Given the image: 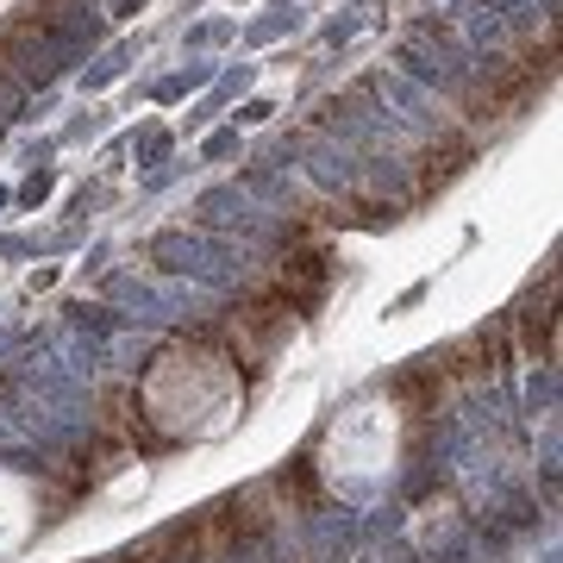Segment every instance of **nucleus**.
I'll list each match as a JSON object with an SVG mask.
<instances>
[{"mask_svg": "<svg viewBox=\"0 0 563 563\" xmlns=\"http://www.w3.org/2000/svg\"><path fill=\"white\" fill-rule=\"evenodd\" d=\"M139 407L144 420L157 426L163 439L181 444H207L225 439L244 413V376L239 363L201 344H169L139 383Z\"/></svg>", "mask_w": 563, "mask_h": 563, "instance_id": "nucleus-1", "label": "nucleus"}, {"mask_svg": "<svg viewBox=\"0 0 563 563\" xmlns=\"http://www.w3.org/2000/svg\"><path fill=\"white\" fill-rule=\"evenodd\" d=\"M32 526H38V488L13 470H0V551H20L32 539Z\"/></svg>", "mask_w": 563, "mask_h": 563, "instance_id": "nucleus-3", "label": "nucleus"}, {"mask_svg": "<svg viewBox=\"0 0 563 563\" xmlns=\"http://www.w3.org/2000/svg\"><path fill=\"white\" fill-rule=\"evenodd\" d=\"M395 451H401V426L395 407L383 401H357L351 413L325 426L320 439V470L339 495H376L395 476Z\"/></svg>", "mask_w": 563, "mask_h": 563, "instance_id": "nucleus-2", "label": "nucleus"}]
</instances>
